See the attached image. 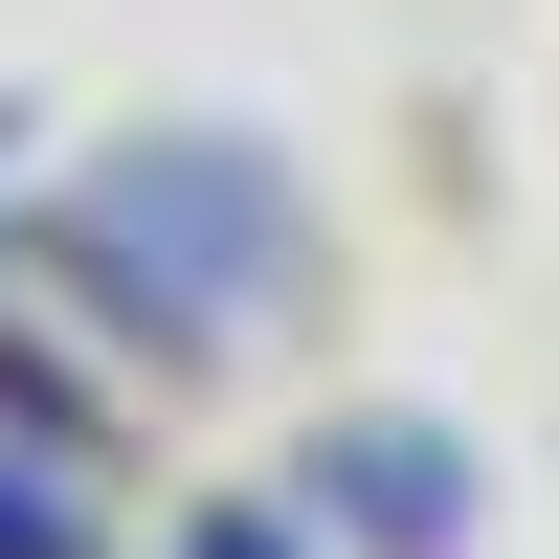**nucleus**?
I'll use <instances>...</instances> for the list:
<instances>
[{
    "instance_id": "nucleus-4",
    "label": "nucleus",
    "mask_w": 559,
    "mask_h": 559,
    "mask_svg": "<svg viewBox=\"0 0 559 559\" xmlns=\"http://www.w3.org/2000/svg\"><path fill=\"white\" fill-rule=\"evenodd\" d=\"M179 559H313V537H292V492H269V515H202Z\"/></svg>"
},
{
    "instance_id": "nucleus-2",
    "label": "nucleus",
    "mask_w": 559,
    "mask_h": 559,
    "mask_svg": "<svg viewBox=\"0 0 559 559\" xmlns=\"http://www.w3.org/2000/svg\"><path fill=\"white\" fill-rule=\"evenodd\" d=\"M313 515H336L358 559H471L492 471H471V426H403V403H358V426L313 448Z\"/></svg>"
},
{
    "instance_id": "nucleus-1",
    "label": "nucleus",
    "mask_w": 559,
    "mask_h": 559,
    "mask_svg": "<svg viewBox=\"0 0 559 559\" xmlns=\"http://www.w3.org/2000/svg\"><path fill=\"white\" fill-rule=\"evenodd\" d=\"M68 269H90L157 358H224L247 313L313 292V224H292V179H269L247 134H134V157L68 179Z\"/></svg>"
},
{
    "instance_id": "nucleus-3",
    "label": "nucleus",
    "mask_w": 559,
    "mask_h": 559,
    "mask_svg": "<svg viewBox=\"0 0 559 559\" xmlns=\"http://www.w3.org/2000/svg\"><path fill=\"white\" fill-rule=\"evenodd\" d=\"M0 559H112V537H90V492L45 471V448H0Z\"/></svg>"
}]
</instances>
